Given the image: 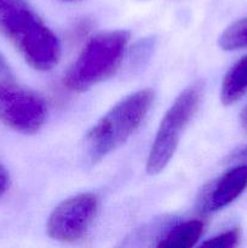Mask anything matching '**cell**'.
<instances>
[{"mask_svg":"<svg viewBox=\"0 0 247 248\" xmlns=\"http://www.w3.org/2000/svg\"><path fill=\"white\" fill-rule=\"evenodd\" d=\"M0 34L34 69L45 72L60 62V40L26 0H0Z\"/></svg>","mask_w":247,"mask_h":248,"instance_id":"1","label":"cell"},{"mask_svg":"<svg viewBox=\"0 0 247 248\" xmlns=\"http://www.w3.org/2000/svg\"><path fill=\"white\" fill-rule=\"evenodd\" d=\"M154 97L153 90H139L121 99L102 116L85 137V150L90 161H101L119 149L142 125Z\"/></svg>","mask_w":247,"mask_h":248,"instance_id":"2","label":"cell"},{"mask_svg":"<svg viewBox=\"0 0 247 248\" xmlns=\"http://www.w3.org/2000/svg\"><path fill=\"white\" fill-rule=\"evenodd\" d=\"M130 33L110 31L97 34L82 48L63 78L68 90L84 92L116 73L127 51Z\"/></svg>","mask_w":247,"mask_h":248,"instance_id":"3","label":"cell"},{"mask_svg":"<svg viewBox=\"0 0 247 248\" xmlns=\"http://www.w3.org/2000/svg\"><path fill=\"white\" fill-rule=\"evenodd\" d=\"M202 98V85L195 84L186 87L174 99L162 118L157 128L145 170L149 174L160 173L173 157L179 140L200 107Z\"/></svg>","mask_w":247,"mask_h":248,"instance_id":"4","label":"cell"},{"mask_svg":"<svg viewBox=\"0 0 247 248\" xmlns=\"http://www.w3.org/2000/svg\"><path fill=\"white\" fill-rule=\"evenodd\" d=\"M47 119V104L35 92L0 80V124L23 135L41 130Z\"/></svg>","mask_w":247,"mask_h":248,"instance_id":"5","label":"cell"},{"mask_svg":"<svg viewBox=\"0 0 247 248\" xmlns=\"http://www.w3.org/2000/svg\"><path fill=\"white\" fill-rule=\"evenodd\" d=\"M99 208L93 193H81L62 201L51 212L46 229L51 239L63 244H77L87 236Z\"/></svg>","mask_w":247,"mask_h":248,"instance_id":"6","label":"cell"},{"mask_svg":"<svg viewBox=\"0 0 247 248\" xmlns=\"http://www.w3.org/2000/svg\"><path fill=\"white\" fill-rule=\"evenodd\" d=\"M247 188V165L241 164L225 172L208 191L203 202L206 212H216L236 200Z\"/></svg>","mask_w":247,"mask_h":248,"instance_id":"7","label":"cell"},{"mask_svg":"<svg viewBox=\"0 0 247 248\" xmlns=\"http://www.w3.org/2000/svg\"><path fill=\"white\" fill-rule=\"evenodd\" d=\"M203 232H205V224L202 220H188L170 230L157 246L162 248H190L198 244Z\"/></svg>","mask_w":247,"mask_h":248,"instance_id":"8","label":"cell"},{"mask_svg":"<svg viewBox=\"0 0 247 248\" xmlns=\"http://www.w3.org/2000/svg\"><path fill=\"white\" fill-rule=\"evenodd\" d=\"M247 92V56L235 63L223 80L220 89V101L230 106L239 101Z\"/></svg>","mask_w":247,"mask_h":248,"instance_id":"9","label":"cell"},{"mask_svg":"<svg viewBox=\"0 0 247 248\" xmlns=\"http://www.w3.org/2000/svg\"><path fill=\"white\" fill-rule=\"evenodd\" d=\"M219 46L225 51L247 47V17L232 23L220 34Z\"/></svg>","mask_w":247,"mask_h":248,"instance_id":"10","label":"cell"},{"mask_svg":"<svg viewBox=\"0 0 247 248\" xmlns=\"http://www.w3.org/2000/svg\"><path fill=\"white\" fill-rule=\"evenodd\" d=\"M239 241H240V232L237 229H232V230H229V232H222V234L207 240V241L203 242L202 246L230 248V247L236 246V245L239 244Z\"/></svg>","mask_w":247,"mask_h":248,"instance_id":"11","label":"cell"},{"mask_svg":"<svg viewBox=\"0 0 247 248\" xmlns=\"http://www.w3.org/2000/svg\"><path fill=\"white\" fill-rule=\"evenodd\" d=\"M10 183H11V181H10L9 172L0 164V198H2L7 193L10 188Z\"/></svg>","mask_w":247,"mask_h":248,"instance_id":"12","label":"cell"},{"mask_svg":"<svg viewBox=\"0 0 247 248\" xmlns=\"http://www.w3.org/2000/svg\"><path fill=\"white\" fill-rule=\"evenodd\" d=\"M12 73L4 56L0 52V80H11Z\"/></svg>","mask_w":247,"mask_h":248,"instance_id":"13","label":"cell"},{"mask_svg":"<svg viewBox=\"0 0 247 248\" xmlns=\"http://www.w3.org/2000/svg\"><path fill=\"white\" fill-rule=\"evenodd\" d=\"M235 159H236L237 161L241 162V164L247 165V147H245L244 149L240 150L236 154V156H235Z\"/></svg>","mask_w":247,"mask_h":248,"instance_id":"14","label":"cell"},{"mask_svg":"<svg viewBox=\"0 0 247 248\" xmlns=\"http://www.w3.org/2000/svg\"><path fill=\"white\" fill-rule=\"evenodd\" d=\"M240 119H241V126H242V128H244V130L247 132V106L245 107L244 110H242L241 116H240Z\"/></svg>","mask_w":247,"mask_h":248,"instance_id":"15","label":"cell"},{"mask_svg":"<svg viewBox=\"0 0 247 248\" xmlns=\"http://www.w3.org/2000/svg\"><path fill=\"white\" fill-rule=\"evenodd\" d=\"M63 1H79V0H63Z\"/></svg>","mask_w":247,"mask_h":248,"instance_id":"16","label":"cell"}]
</instances>
